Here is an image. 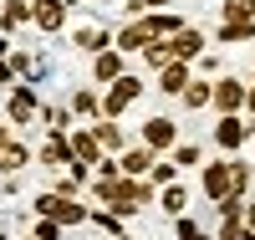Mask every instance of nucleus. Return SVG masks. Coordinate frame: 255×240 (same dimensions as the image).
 <instances>
[{"label":"nucleus","instance_id":"40","mask_svg":"<svg viewBox=\"0 0 255 240\" xmlns=\"http://www.w3.org/2000/svg\"><path fill=\"white\" fill-rule=\"evenodd\" d=\"M0 15H5V0H0Z\"/></svg>","mask_w":255,"mask_h":240},{"label":"nucleus","instance_id":"15","mask_svg":"<svg viewBox=\"0 0 255 240\" xmlns=\"http://www.w3.org/2000/svg\"><path fill=\"white\" fill-rule=\"evenodd\" d=\"M189 82H194V67H189V61H168V67L158 72V92L163 97H184Z\"/></svg>","mask_w":255,"mask_h":240},{"label":"nucleus","instance_id":"29","mask_svg":"<svg viewBox=\"0 0 255 240\" xmlns=\"http://www.w3.org/2000/svg\"><path fill=\"white\" fill-rule=\"evenodd\" d=\"M148 179H153L158 189H168V184H179V164H174V159H158V164H153V174H148Z\"/></svg>","mask_w":255,"mask_h":240},{"label":"nucleus","instance_id":"11","mask_svg":"<svg viewBox=\"0 0 255 240\" xmlns=\"http://www.w3.org/2000/svg\"><path fill=\"white\" fill-rule=\"evenodd\" d=\"M36 164H41V169H72V164H77V159H72V138H67V133H51L46 143L36 148Z\"/></svg>","mask_w":255,"mask_h":240},{"label":"nucleus","instance_id":"20","mask_svg":"<svg viewBox=\"0 0 255 240\" xmlns=\"http://www.w3.org/2000/svg\"><path fill=\"white\" fill-rule=\"evenodd\" d=\"M179 102L189 107V113H199V107H209V102H215V82H209V77H194V82L184 87V97H179Z\"/></svg>","mask_w":255,"mask_h":240},{"label":"nucleus","instance_id":"3","mask_svg":"<svg viewBox=\"0 0 255 240\" xmlns=\"http://www.w3.org/2000/svg\"><path fill=\"white\" fill-rule=\"evenodd\" d=\"M138 143L143 148H153V154L163 159V154H174V148H179V123L174 118H143V128H138Z\"/></svg>","mask_w":255,"mask_h":240},{"label":"nucleus","instance_id":"14","mask_svg":"<svg viewBox=\"0 0 255 240\" xmlns=\"http://www.w3.org/2000/svg\"><path fill=\"white\" fill-rule=\"evenodd\" d=\"M67 138H72V159H77V164H87V169H97L102 159H108V154H102V143L92 138V128H72Z\"/></svg>","mask_w":255,"mask_h":240},{"label":"nucleus","instance_id":"21","mask_svg":"<svg viewBox=\"0 0 255 240\" xmlns=\"http://www.w3.org/2000/svg\"><path fill=\"white\" fill-rule=\"evenodd\" d=\"M26 20H31V0H5V15H0V36L20 31Z\"/></svg>","mask_w":255,"mask_h":240},{"label":"nucleus","instance_id":"12","mask_svg":"<svg viewBox=\"0 0 255 240\" xmlns=\"http://www.w3.org/2000/svg\"><path fill=\"white\" fill-rule=\"evenodd\" d=\"M118 164H123V179H148L153 164H158V154H153V148H143V143H133V148H123V154H118Z\"/></svg>","mask_w":255,"mask_h":240},{"label":"nucleus","instance_id":"16","mask_svg":"<svg viewBox=\"0 0 255 240\" xmlns=\"http://www.w3.org/2000/svg\"><path fill=\"white\" fill-rule=\"evenodd\" d=\"M118 77H128V61H123V51H118V46H113V51H102V56H92V82L113 87Z\"/></svg>","mask_w":255,"mask_h":240},{"label":"nucleus","instance_id":"43","mask_svg":"<svg viewBox=\"0 0 255 240\" xmlns=\"http://www.w3.org/2000/svg\"><path fill=\"white\" fill-rule=\"evenodd\" d=\"M250 82H255V72H250Z\"/></svg>","mask_w":255,"mask_h":240},{"label":"nucleus","instance_id":"36","mask_svg":"<svg viewBox=\"0 0 255 240\" xmlns=\"http://www.w3.org/2000/svg\"><path fill=\"white\" fill-rule=\"evenodd\" d=\"M245 230H255V194L245 200Z\"/></svg>","mask_w":255,"mask_h":240},{"label":"nucleus","instance_id":"23","mask_svg":"<svg viewBox=\"0 0 255 240\" xmlns=\"http://www.w3.org/2000/svg\"><path fill=\"white\" fill-rule=\"evenodd\" d=\"M41 123H46L51 133H72V107H61V102H41Z\"/></svg>","mask_w":255,"mask_h":240},{"label":"nucleus","instance_id":"35","mask_svg":"<svg viewBox=\"0 0 255 240\" xmlns=\"http://www.w3.org/2000/svg\"><path fill=\"white\" fill-rule=\"evenodd\" d=\"M15 82H20V77H15V67H10L5 56H0V87H15Z\"/></svg>","mask_w":255,"mask_h":240},{"label":"nucleus","instance_id":"42","mask_svg":"<svg viewBox=\"0 0 255 240\" xmlns=\"http://www.w3.org/2000/svg\"><path fill=\"white\" fill-rule=\"evenodd\" d=\"M26 240H36V235H26Z\"/></svg>","mask_w":255,"mask_h":240},{"label":"nucleus","instance_id":"13","mask_svg":"<svg viewBox=\"0 0 255 240\" xmlns=\"http://www.w3.org/2000/svg\"><path fill=\"white\" fill-rule=\"evenodd\" d=\"M72 46L87 51V56H102V51H113V31L108 26H77L72 31Z\"/></svg>","mask_w":255,"mask_h":240},{"label":"nucleus","instance_id":"10","mask_svg":"<svg viewBox=\"0 0 255 240\" xmlns=\"http://www.w3.org/2000/svg\"><path fill=\"white\" fill-rule=\"evenodd\" d=\"M204 41H209V36H204L199 26H184L179 36H168V56H174V61H189V67H194V61L204 56Z\"/></svg>","mask_w":255,"mask_h":240},{"label":"nucleus","instance_id":"4","mask_svg":"<svg viewBox=\"0 0 255 240\" xmlns=\"http://www.w3.org/2000/svg\"><path fill=\"white\" fill-rule=\"evenodd\" d=\"M245 97H250V77H215V113L220 118H235L245 113Z\"/></svg>","mask_w":255,"mask_h":240},{"label":"nucleus","instance_id":"39","mask_svg":"<svg viewBox=\"0 0 255 240\" xmlns=\"http://www.w3.org/2000/svg\"><path fill=\"white\" fill-rule=\"evenodd\" d=\"M113 240H133V235H128V230H123V235H113Z\"/></svg>","mask_w":255,"mask_h":240},{"label":"nucleus","instance_id":"26","mask_svg":"<svg viewBox=\"0 0 255 240\" xmlns=\"http://www.w3.org/2000/svg\"><path fill=\"white\" fill-rule=\"evenodd\" d=\"M168 159H174L179 169H204V148H199V143H179Z\"/></svg>","mask_w":255,"mask_h":240},{"label":"nucleus","instance_id":"8","mask_svg":"<svg viewBox=\"0 0 255 240\" xmlns=\"http://www.w3.org/2000/svg\"><path fill=\"white\" fill-rule=\"evenodd\" d=\"M67 5L72 0H31V26L41 36H56L61 26H67Z\"/></svg>","mask_w":255,"mask_h":240},{"label":"nucleus","instance_id":"33","mask_svg":"<svg viewBox=\"0 0 255 240\" xmlns=\"http://www.w3.org/2000/svg\"><path fill=\"white\" fill-rule=\"evenodd\" d=\"M245 235V220H220V230H215V240H240Z\"/></svg>","mask_w":255,"mask_h":240},{"label":"nucleus","instance_id":"18","mask_svg":"<svg viewBox=\"0 0 255 240\" xmlns=\"http://www.w3.org/2000/svg\"><path fill=\"white\" fill-rule=\"evenodd\" d=\"M215 41L220 46H245V41H255V20H220Z\"/></svg>","mask_w":255,"mask_h":240},{"label":"nucleus","instance_id":"7","mask_svg":"<svg viewBox=\"0 0 255 240\" xmlns=\"http://www.w3.org/2000/svg\"><path fill=\"white\" fill-rule=\"evenodd\" d=\"M36 118H41V97L31 92V82L10 87V97H5V123H10V128H26V123H36Z\"/></svg>","mask_w":255,"mask_h":240},{"label":"nucleus","instance_id":"9","mask_svg":"<svg viewBox=\"0 0 255 240\" xmlns=\"http://www.w3.org/2000/svg\"><path fill=\"white\" fill-rule=\"evenodd\" d=\"M148 41H153V26H148V15H138V20H123V26L113 31V46H118L123 56H133V51H143Z\"/></svg>","mask_w":255,"mask_h":240},{"label":"nucleus","instance_id":"38","mask_svg":"<svg viewBox=\"0 0 255 240\" xmlns=\"http://www.w3.org/2000/svg\"><path fill=\"white\" fill-rule=\"evenodd\" d=\"M10 143V123H0V148H5Z\"/></svg>","mask_w":255,"mask_h":240},{"label":"nucleus","instance_id":"5","mask_svg":"<svg viewBox=\"0 0 255 240\" xmlns=\"http://www.w3.org/2000/svg\"><path fill=\"white\" fill-rule=\"evenodd\" d=\"M250 133H255V118H250V113H235V118H215V148H220V154H240Z\"/></svg>","mask_w":255,"mask_h":240},{"label":"nucleus","instance_id":"19","mask_svg":"<svg viewBox=\"0 0 255 240\" xmlns=\"http://www.w3.org/2000/svg\"><path fill=\"white\" fill-rule=\"evenodd\" d=\"M36 154H31V148L26 143H20V138H10L5 148H0V174H5V179H10V174H20V169H26Z\"/></svg>","mask_w":255,"mask_h":240},{"label":"nucleus","instance_id":"1","mask_svg":"<svg viewBox=\"0 0 255 240\" xmlns=\"http://www.w3.org/2000/svg\"><path fill=\"white\" fill-rule=\"evenodd\" d=\"M92 200L102 210H113L118 220H133L138 210H148L158 200V184L153 179H97L92 184Z\"/></svg>","mask_w":255,"mask_h":240},{"label":"nucleus","instance_id":"17","mask_svg":"<svg viewBox=\"0 0 255 240\" xmlns=\"http://www.w3.org/2000/svg\"><path fill=\"white\" fill-rule=\"evenodd\" d=\"M92 138L102 143V154H123V148H128L123 123H118V118H97V123H92Z\"/></svg>","mask_w":255,"mask_h":240},{"label":"nucleus","instance_id":"25","mask_svg":"<svg viewBox=\"0 0 255 240\" xmlns=\"http://www.w3.org/2000/svg\"><path fill=\"white\" fill-rule=\"evenodd\" d=\"M138 56H143V67L153 72V77H158V72L168 67V61H174V56H168V41H148V46H143Z\"/></svg>","mask_w":255,"mask_h":240},{"label":"nucleus","instance_id":"27","mask_svg":"<svg viewBox=\"0 0 255 240\" xmlns=\"http://www.w3.org/2000/svg\"><path fill=\"white\" fill-rule=\"evenodd\" d=\"M220 20H255V0H220Z\"/></svg>","mask_w":255,"mask_h":240},{"label":"nucleus","instance_id":"2","mask_svg":"<svg viewBox=\"0 0 255 240\" xmlns=\"http://www.w3.org/2000/svg\"><path fill=\"white\" fill-rule=\"evenodd\" d=\"M199 184H204V200L220 205V200H245V194L235 189V159H209L199 169Z\"/></svg>","mask_w":255,"mask_h":240},{"label":"nucleus","instance_id":"6","mask_svg":"<svg viewBox=\"0 0 255 240\" xmlns=\"http://www.w3.org/2000/svg\"><path fill=\"white\" fill-rule=\"evenodd\" d=\"M138 97H143V77H133V72H128V77H118L108 92H102V118H123Z\"/></svg>","mask_w":255,"mask_h":240},{"label":"nucleus","instance_id":"28","mask_svg":"<svg viewBox=\"0 0 255 240\" xmlns=\"http://www.w3.org/2000/svg\"><path fill=\"white\" fill-rule=\"evenodd\" d=\"M174 235H179V240H215L199 220H189V215H179V220H174Z\"/></svg>","mask_w":255,"mask_h":240},{"label":"nucleus","instance_id":"37","mask_svg":"<svg viewBox=\"0 0 255 240\" xmlns=\"http://www.w3.org/2000/svg\"><path fill=\"white\" fill-rule=\"evenodd\" d=\"M245 113L255 118V82H250V97H245Z\"/></svg>","mask_w":255,"mask_h":240},{"label":"nucleus","instance_id":"41","mask_svg":"<svg viewBox=\"0 0 255 240\" xmlns=\"http://www.w3.org/2000/svg\"><path fill=\"white\" fill-rule=\"evenodd\" d=\"M0 240H10V235H0Z\"/></svg>","mask_w":255,"mask_h":240},{"label":"nucleus","instance_id":"30","mask_svg":"<svg viewBox=\"0 0 255 240\" xmlns=\"http://www.w3.org/2000/svg\"><path fill=\"white\" fill-rule=\"evenodd\" d=\"M5 61L15 67V77H20V82H36V77H31V72H36V56H31V51H10Z\"/></svg>","mask_w":255,"mask_h":240},{"label":"nucleus","instance_id":"31","mask_svg":"<svg viewBox=\"0 0 255 240\" xmlns=\"http://www.w3.org/2000/svg\"><path fill=\"white\" fill-rule=\"evenodd\" d=\"M92 225H97V230H108V235H123V220H118L113 210H92Z\"/></svg>","mask_w":255,"mask_h":240},{"label":"nucleus","instance_id":"34","mask_svg":"<svg viewBox=\"0 0 255 240\" xmlns=\"http://www.w3.org/2000/svg\"><path fill=\"white\" fill-rule=\"evenodd\" d=\"M97 179H123V164H118V154H108L97 164Z\"/></svg>","mask_w":255,"mask_h":240},{"label":"nucleus","instance_id":"24","mask_svg":"<svg viewBox=\"0 0 255 240\" xmlns=\"http://www.w3.org/2000/svg\"><path fill=\"white\" fill-rule=\"evenodd\" d=\"M158 205H163V215H174V220H179V215L189 210V189H184V184H168V189H158Z\"/></svg>","mask_w":255,"mask_h":240},{"label":"nucleus","instance_id":"22","mask_svg":"<svg viewBox=\"0 0 255 240\" xmlns=\"http://www.w3.org/2000/svg\"><path fill=\"white\" fill-rule=\"evenodd\" d=\"M72 113H77V118H92V123H97V118H102V97L92 92V87H77V92H72Z\"/></svg>","mask_w":255,"mask_h":240},{"label":"nucleus","instance_id":"32","mask_svg":"<svg viewBox=\"0 0 255 240\" xmlns=\"http://www.w3.org/2000/svg\"><path fill=\"white\" fill-rule=\"evenodd\" d=\"M61 230H67V225H56V220H36V225H31L36 240H61Z\"/></svg>","mask_w":255,"mask_h":240}]
</instances>
